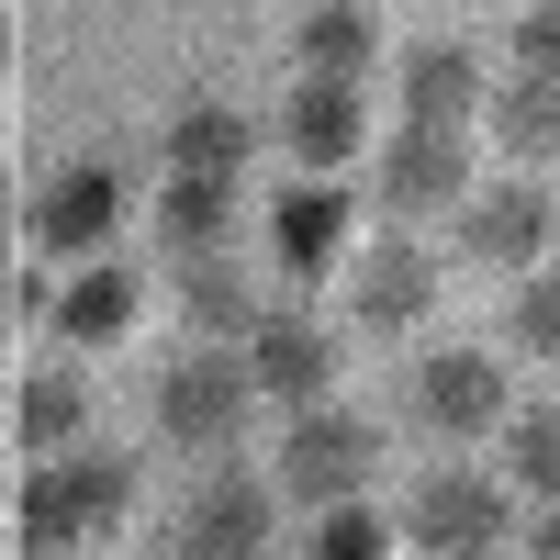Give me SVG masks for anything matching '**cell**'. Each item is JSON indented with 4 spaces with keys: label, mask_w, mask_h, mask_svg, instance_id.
Here are the masks:
<instances>
[{
    "label": "cell",
    "mask_w": 560,
    "mask_h": 560,
    "mask_svg": "<svg viewBox=\"0 0 560 560\" xmlns=\"http://www.w3.org/2000/svg\"><path fill=\"white\" fill-rule=\"evenodd\" d=\"M124 516H135V459H124V448L34 459V482H23V538H34V560H79V549H102Z\"/></svg>",
    "instance_id": "6da1fadb"
},
{
    "label": "cell",
    "mask_w": 560,
    "mask_h": 560,
    "mask_svg": "<svg viewBox=\"0 0 560 560\" xmlns=\"http://www.w3.org/2000/svg\"><path fill=\"white\" fill-rule=\"evenodd\" d=\"M247 404H258L247 348H179L158 370V427H168V448H224V438L247 427Z\"/></svg>",
    "instance_id": "7a4b0ae2"
},
{
    "label": "cell",
    "mask_w": 560,
    "mask_h": 560,
    "mask_svg": "<svg viewBox=\"0 0 560 560\" xmlns=\"http://www.w3.org/2000/svg\"><path fill=\"white\" fill-rule=\"evenodd\" d=\"M113 224H124V168H113V158H68V168L23 202L34 258H79V269H90V247H102Z\"/></svg>",
    "instance_id": "3957f363"
},
{
    "label": "cell",
    "mask_w": 560,
    "mask_h": 560,
    "mask_svg": "<svg viewBox=\"0 0 560 560\" xmlns=\"http://www.w3.org/2000/svg\"><path fill=\"white\" fill-rule=\"evenodd\" d=\"M370 459H382V438L359 427V415H337V404H314L292 438H280V482H292L303 504H359V482H370Z\"/></svg>",
    "instance_id": "277c9868"
},
{
    "label": "cell",
    "mask_w": 560,
    "mask_h": 560,
    "mask_svg": "<svg viewBox=\"0 0 560 560\" xmlns=\"http://www.w3.org/2000/svg\"><path fill=\"white\" fill-rule=\"evenodd\" d=\"M549 236H560V202L538 179H493V191L459 202V247L482 269H549Z\"/></svg>",
    "instance_id": "5b68a950"
},
{
    "label": "cell",
    "mask_w": 560,
    "mask_h": 560,
    "mask_svg": "<svg viewBox=\"0 0 560 560\" xmlns=\"http://www.w3.org/2000/svg\"><path fill=\"white\" fill-rule=\"evenodd\" d=\"M404 538L427 549V560H482V549L504 538V482H482V471H427V482H415Z\"/></svg>",
    "instance_id": "8992f818"
},
{
    "label": "cell",
    "mask_w": 560,
    "mask_h": 560,
    "mask_svg": "<svg viewBox=\"0 0 560 560\" xmlns=\"http://www.w3.org/2000/svg\"><path fill=\"white\" fill-rule=\"evenodd\" d=\"M168 560H269V482L213 471L191 504H179V549Z\"/></svg>",
    "instance_id": "52a82bcc"
},
{
    "label": "cell",
    "mask_w": 560,
    "mask_h": 560,
    "mask_svg": "<svg viewBox=\"0 0 560 560\" xmlns=\"http://www.w3.org/2000/svg\"><path fill=\"white\" fill-rule=\"evenodd\" d=\"M415 427H438L448 448L482 438V427H504V370H493L482 348H438V359H415Z\"/></svg>",
    "instance_id": "ba28073f"
},
{
    "label": "cell",
    "mask_w": 560,
    "mask_h": 560,
    "mask_svg": "<svg viewBox=\"0 0 560 560\" xmlns=\"http://www.w3.org/2000/svg\"><path fill=\"white\" fill-rule=\"evenodd\" d=\"M427 303H438V247H415L404 224L359 247V325H370V337H404V325H427Z\"/></svg>",
    "instance_id": "9c48e42d"
},
{
    "label": "cell",
    "mask_w": 560,
    "mask_h": 560,
    "mask_svg": "<svg viewBox=\"0 0 560 560\" xmlns=\"http://www.w3.org/2000/svg\"><path fill=\"white\" fill-rule=\"evenodd\" d=\"M247 382L314 415V404H325V382H337V337H325L314 314H258V325H247Z\"/></svg>",
    "instance_id": "30bf717a"
},
{
    "label": "cell",
    "mask_w": 560,
    "mask_h": 560,
    "mask_svg": "<svg viewBox=\"0 0 560 560\" xmlns=\"http://www.w3.org/2000/svg\"><path fill=\"white\" fill-rule=\"evenodd\" d=\"M471 113H482V57L459 34L415 45V57H404V124L415 135H471Z\"/></svg>",
    "instance_id": "8fae6325"
},
{
    "label": "cell",
    "mask_w": 560,
    "mask_h": 560,
    "mask_svg": "<svg viewBox=\"0 0 560 560\" xmlns=\"http://www.w3.org/2000/svg\"><path fill=\"white\" fill-rule=\"evenodd\" d=\"M348 224H359V202L337 191V179H303V191L269 202V247H280V269H292V280H325V269H337V247H348Z\"/></svg>",
    "instance_id": "7c38bea8"
},
{
    "label": "cell",
    "mask_w": 560,
    "mask_h": 560,
    "mask_svg": "<svg viewBox=\"0 0 560 560\" xmlns=\"http://www.w3.org/2000/svg\"><path fill=\"white\" fill-rule=\"evenodd\" d=\"M459 191H471V135H393V158H382V202L393 213H448Z\"/></svg>",
    "instance_id": "4fadbf2b"
},
{
    "label": "cell",
    "mask_w": 560,
    "mask_h": 560,
    "mask_svg": "<svg viewBox=\"0 0 560 560\" xmlns=\"http://www.w3.org/2000/svg\"><path fill=\"white\" fill-rule=\"evenodd\" d=\"M280 135H292V158H314V168H337V158H359V135H370V113H359V90H348V79H303L292 102H280Z\"/></svg>",
    "instance_id": "5bb4252c"
},
{
    "label": "cell",
    "mask_w": 560,
    "mask_h": 560,
    "mask_svg": "<svg viewBox=\"0 0 560 560\" xmlns=\"http://www.w3.org/2000/svg\"><path fill=\"white\" fill-rule=\"evenodd\" d=\"M292 45H303V68H314V79H348V90H359V68H382V12H359V0H325V12L292 23Z\"/></svg>",
    "instance_id": "9a60e30c"
},
{
    "label": "cell",
    "mask_w": 560,
    "mask_h": 560,
    "mask_svg": "<svg viewBox=\"0 0 560 560\" xmlns=\"http://www.w3.org/2000/svg\"><path fill=\"white\" fill-rule=\"evenodd\" d=\"M247 113H224V102H202V113H179L168 124V179H224L236 191V168H247Z\"/></svg>",
    "instance_id": "2e32d148"
},
{
    "label": "cell",
    "mask_w": 560,
    "mask_h": 560,
    "mask_svg": "<svg viewBox=\"0 0 560 560\" xmlns=\"http://www.w3.org/2000/svg\"><path fill=\"white\" fill-rule=\"evenodd\" d=\"M135 303H147V292H135V269L90 258V269L68 280V292H57V337H79V348H113L124 325H135Z\"/></svg>",
    "instance_id": "e0dca14e"
},
{
    "label": "cell",
    "mask_w": 560,
    "mask_h": 560,
    "mask_svg": "<svg viewBox=\"0 0 560 560\" xmlns=\"http://www.w3.org/2000/svg\"><path fill=\"white\" fill-rule=\"evenodd\" d=\"M482 113H493V147L504 158H560V79H504V90H482Z\"/></svg>",
    "instance_id": "ac0fdd59"
},
{
    "label": "cell",
    "mask_w": 560,
    "mask_h": 560,
    "mask_svg": "<svg viewBox=\"0 0 560 560\" xmlns=\"http://www.w3.org/2000/svg\"><path fill=\"white\" fill-rule=\"evenodd\" d=\"M23 448L34 459L90 448V382H79V370H34V382H23Z\"/></svg>",
    "instance_id": "d6986e66"
},
{
    "label": "cell",
    "mask_w": 560,
    "mask_h": 560,
    "mask_svg": "<svg viewBox=\"0 0 560 560\" xmlns=\"http://www.w3.org/2000/svg\"><path fill=\"white\" fill-rule=\"evenodd\" d=\"M224 224H236V191H224V179H168L158 236H168L179 258H224Z\"/></svg>",
    "instance_id": "ffe728a7"
},
{
    "label": "cell",
    "mask_w": 560,
    "mask_h": 560,
    "mask_svg": "<svg viewBox=\"0 0 560 560\" xmlns=\"http://www.w3.org/2000/svg\"><path fill=\"white\" fill-rule=\"evenodd\" d=\"M504 459H516V482H527L538 504H560V404L516 415V427H504Z\"/></svg>",
    "instance_id": "44dd1931"
},
{
    "label": "cell",
    "mask_w": 560,
    "mask_h": 560,
    "mask_svg": "<svg viewBox=\"0 0 560 560\" xmlns=\"http://www.w3.org/2000/svg\"><path fill=\"white\" fill-rule=\"evenodd\" d=\"M179 269H191V314L213 325V337H247V280H236V258H179Z\"/></svg>",
    "instance_id": "7402d4cb"
},
{
    "label": "cell",
    "mask_w": 560,
    "mask_h": 560,
    "mask_svg": "<svg viewBox=\"0 0 560 560\" xmlns=\"http://www.w3.org/2000/svg\"><path fill=\"white\" fill-rule=\"evenodd\" d=\"M314 560H393V516H370V504H337V516L314 527Z\"/></svg>",
    "instance_id": "603a6c76"
},
{
    "label": "cell",
    "mask_w": 560,
    "mask_h": 560,
    "mask_svg": "<svg viewBox=\"0 0 560 560\" xmlns=\"http://www.w3.org/2000/svg\"><path fill=\"white\" fill-rule=\"evenodd\" d=\"M516 337L560 370V269H527V292H516Z\"/></svg>",
    "instance_id": "cb8c5ba5"
},
{
    "label": "cell",
    "mask_w": 560,
    "mask_h": 560,
    "mask_svg": "<svg viewBox=\"0 0 560 560\" xmlns=\"http://www.w3.org/2000/svg\"><path fill=\"white\" fill-rule=\"evenodd\" d=\"M516 68L527 79H560V12H516Z\"/></svg>",
    "instance_id": "d4e9b609"
},
{
    "label": "cell",
    "mask_w": 560,
    "mask_h": 560,
    "mask_svg": "<svg viewBox=\"0 0 560 560\" xmlns=\"http://www.w3.org/2000/svg\"><path fill=\"white\" fill-rule=\"evenodd\" d=\"M23 303V280H12V179H0V314Z\"/></svg>",
    "instance_id": "484cf974"
},
{
    "label": "cell",
    "mask_w": 560,
    "mask_h": 560,
    "mask_svg": "<svg viewBox=\"0 0 560 560\" xmlns=\"http://www.w3.org/2000/svg\"><path fill=\"white\" fill-rule=\"evenodd\" d=\"M538 560H560V504H549V516H538Z\"/></svg>",
    "instance_id": "4316f807"
},
{
    "label": "cell",
    "mask_w": 560,
    "mask_h": 560,
    "mask_svg": "<svg viewBox=\"0 0 560 560\" xmlns=\"http://www.w3.org/2000/svg\"><path fill=\"white\" fill-rule=\"evenodd\" d=\"M0 45H12V23H0Z\"/></svg>",
    "instance_id": "83f0119b"
},
{
    "label": "cell",
    "mask_w": 560,
    "mask_h": 560,
    "mask_svg": "<svg viewBox=\"0 0 560 560\" xmlns=\"http://www.w3.org/2000/svg\"><path fill=\"white\" fill-rule=\"evenodd\" d=\"M158 560H168V549H158Z\"/></svg>",
    "instance_id": "f1b7e54d"
}]
</instances>
